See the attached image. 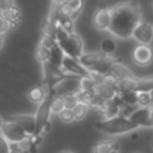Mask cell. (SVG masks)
<instances>
[{"label":"cell","instance_id":"6da1fadb","mask_svg":"<svg viewBox=\"0 0 153 153\" xmlns=\"http://www.w3.org/2000/svg\"><path fill=\"white\" fill-rule=\"evenodd\" d=\"M111 20L109 31L118 38H129L141 22V7L135 0L117 4L110 8Z\"/></svg>","mask_w":153,"mask_h":153},{"label":"cell","instance_id":"7a4b0ae2","mask_svg":"<svg viewBox=\"0 0 153 153\" xmlns=\"http://www.w3.org/2000/svg\"><path fill=\"white\" fill-rule=\"evenodd\" d=\"M94 127L98 131L109 134V135H122V134L130 133L140 128V126L133 122L129 117L118 116V115L99 121L94 124Z\"/></svg>","mask_w":153,"mask_h":153},{"label":"cell","instance_id":"3957f363","mask_svg":"<svg viewBox=\"0 0 153 153\" xmlns=\"http://www.w3.org/2000/svg\"><path fill=\"white\" fill-rule=\"evenodd\" d=\"M0 133L8 140L10 143H22L29 137V134L18 122L6 118H4V126Z\"/></svg>","mask_w":153,"mask_h":153},{"label":"cell","instance_id":"277c9868","mask_svg":"<svg viewBox=\"0 0 153 153\" xmlns=\"http://www.w3.org/2000/svg\"><path fill=\"white\" fill-rule=\"evenodd\" d=\"M51 96L47 97L44 100H42L37 108L36 111V130L33 134H44L50 129V115H51V109H50V100Z\"/></svg>","mask_w":153,"mask_h":153},{"label":"cell","instance_id":"5b68a950","mask_svg":"<svg viewBox=\"0 0 153 153\" xmlns=\"http://www.w3.org/2000/svg\"><path fill=\"white\" fill-rule=\"evenodd\" d=\"M42 69H43V79L49 84L51 88H55V86L62 81L65 78H67L71 74H67L62 67L55 66L49 61H45L42 63Z\"/></svg>","mask_w":153,"mask_h":153},{"label":"cell","instance_id":"8992f818","mask_svg":"<svg viewBox=\"0 0 153 153\" xmlns=\"http://www.w3.org/2000/svg\"><path fill=\"white\" fill-rule=\"evenodd\" d=\"M60 45L63 49L65 54L68 56H72L74 59H79L82 55V49H84L82 39L80 38L79 35H76L74 32L69 33L67 39L65 42H62Z\"/></svg>","mask_w":153,"mask_h":153},{"label":"cell","instance_id":"52a82bcc","mask_svg":"<svg viewBox=\"0 0 153 153\" xmlns=\"http://www.w3.org/2000/svg\"><path fill=\"white\" fill-rule=\"evenodd\" d=\"M61 67H62V69L67 74H71V75H75V76H87V75H91V71L87 69L86 67H84L78 59H74V57L68 56L66 54L63 56Z\"/></svg>","mask_w":153,"mask_h":153},{"label":"cell","instance_id":"ba28073f","mask_svg":"<svg viewBox=\"0 0 153 153\" xmlns=\"http://www.w3.org/2000/svg\"><path fill=\"white\" fill-rule=\"evenodd\" d=\"M133 60L137 66H148L153 61V49L149 44L140 43L133 50Z\"/></svg>","mask_w":153,"mask_h":153},{"label":"cell","instance_id":"9c48e42d","mask_svg":"<svg viewBox=\"0 0 153 153\" xmlns=\"http://www.w3.org/2000/svg\"><path fill=\"white\" fill-rule=\"evenodd\" d=\"M131 37H134L139 43L149 44L153 41V26L147 22L141 20L134 29Z\"/></svg>","mask_w":153,"mask_h":153},{"label":"cell","instance_id":"30bf717a","mask_svg":"<svg viewBox=\"0 0 153 153\" xmlns=\"http://www.w3.org/2000/svg\"><path fill=\"white\" fill-rule=\"evenodd\" d=\"M110 20H111V13H110V8L108 7L98 8L92 18V23L94 27L98 30H109Z\"/></svg>","mask_w":153,"mask_h":153},{"label":"cell","instance_id":"8fae6325","mask_svg":"<svg viewBox=\"0 0 153 153\" xmlns=\"http://www.w3.org/2000/svg\"><path fill=\"white\" fill-rule=\"evenodd\" d=\"M4 118L18 122L29 135L33 134L36 130V116L35 115H14V116H7Z\"/></svg>","mask_w":153,"mask_h":153},{"label":"cell","instance_id":"7c38bea8","mask_svg":"<svg viewBox=\"0 0 153 153\" xmlns=\"http://www.w3.org/2000/svg\"><path fill=\"white\" fill-rule=\"evenodd\" d=\"M78 90H79V79H76L75 75H73V76L68 75L67 78H65L62 81H60L55 86L56 94H65V93L76 92Z\"/></svg>","mask_w":153,"mask_h":153},{"label":"cell","instance_id":"4fadbf2b","mask_svg":"<svg viewBox=\"0 0 153 153\" xmlns=\"http://www.w3.org/2000/svg\"><path fill=\"white\" fill-rule=\"evenodd\" d=\"M96 92L104 100H111V99H114L118 94V91H117V87L116 86H112V85L106 84L104 81L97 84Z\"/></svg>","mask_w":153,"mask_h":153},{"label":"cell","instance_id":"5bb4252c","mask_svg":"<svg viewBox=\"0 0 153 153\" xmlns=\"http://www.w3.org/2000/svg\"><path fill=\"white\" fill-rule=\"evenodd\" d=\"M151 112H152V108L151 106H140L139 109L134 110L130 114L129 118L133 122L137 123L140 127H145V124L147 123V121H148V118L151 116Z\"/></svg>","mask_w":153,"mask_h":153},{"label":"cell","instance_id":"9a60e30c","mask_svg":"<svg viewBox=\"0 0 153 153\" xmlns=\"http://www.w3.org/2000/svg\"><path fill=\"white\" fill-rule=\"evenodd\" d=\"M1 13L6 18V20L8 22L10 29H16L18 26V24H19V22L22 19V11H20L19 7H17V6L13 5L8 10H6V11H4Z\"/></svg>","mask_w":153,"mask_h":153},{"label":"cell","instance_id":"2e32d148","mask_svg":"<svg viewBox=\"0 0 153 153\" xmlns=\"http://www.w3.org/2000/svg\"><path fill=\"white\" fill-rule=\"evenodd\" d=\"M102 56H103V53H85V54L82 53V55L78 60L80 61V63L84 67L92 71V68L99 62Z\"/></svg>","mask_w":153,"mask_h":153},{"label":"cell","instance_id":"e0dca14e","mask_svg":"<svg viewBox=\"0 0 153 153\" xmlns=\"http://www.w3.org/2000/svg\"><path fill=\"white\" fill-rule=\"evenodd\" d=\"M115 149H118V145L112 139H105L98 141L93 146V153H111Z\"/></svg>","mask_w":153,"mask_h":153},{"label":"cell","instance_id":"ac0fdd59","mask_svg":"<svg viewBox=\"0 0 153 153\" xmlns=\"http://www.w3.org/2000/svg\"><path fill=\"white\" fill-rule=\"evenodd\" d=\"M136 86H137V78L133 75V76H128L118 80L117 91L118 93H127V92L136 91Z\"/></svg>","mask_w":153,"mask_h":153},{"label":"cell","instance_id":"d6986e66","mask_svg":"<svg viewBox=\"0 0 153 153\" xmlns=\"http://www.w3.org/2000/svg\"><path fill=\"white\" fill-rule=\"evenodd\" d=\"M109 74L114 75L115 78H117L118 80L123 79V78H128V76H133L131 72L129 71V68L127 66H124L123 63H121L120 61H116L111 65Z\"/></svg>","mask_w":153,"mask_h":153},{"label":"cell","instance_id":"ffe728a7","mask_svg":"<svg viewBox=\"0 0 153 153\" xmlns=\"http://www.w3.org/2000/svg\"><path fill=\"white\" fill-rule=\"evenodd\" d=\"M63 56H65V51L63 49L61 48V45L55 42L54 45L50 48V56H49V62H51L53 65L55 66H59L61 67L62 65V60H63Z\"/></svg>","mask_w":153,"mask_h":153},{"label":"cell","instance_id":"44dd1931","mask_svg":"<svg viewBox=\"0 0 153 153\" xmlns=\"http://www.w3.org/2000/svg\"><path fill=\"white\" fill-rule=\"evenodd\" d=\"M27 98L32 103H41L42 100H44L47 98V96H45L42 86L37 85V86H33L30 88V91L27 92Z\"/></svg>","mask_w":153,"mask_h":153},{"label":"cell","instance_id":"7402d4cb","mask_svg":"<svg viewBox=\"0 0 153 153\" xmlns=\"http://www.w3.org/2000/svg\"><path fill=\"white\" fill-rule=\"evenodd\" d=\"M97 82L91 75L79 78V90L80 91H96Z\"/></svg>","mask_w":153,"mask_h":153},{"label":"cell","instance_id":"603a6c76","mask_svg":"<svg viewBox=\"0 0 153 153\" xmlns=\"http://www.w3.org/2000/svg\"><path fill=\"white\" fill-rule=\"evenodd\" d=\"M124 106H131L137 104V91H131L127 93H118Z\"/></svg>","mask_w":153,"mask_h":153},{"label":"cell","instance_id":"cb8c5ba5","mask_svg":"<svg viewBox=\"0 0 153 153\" xmlns=\"http://www.w3.org/2000/svg\"><path fill=\"white\" fill-rule=\"evenodd\" d=\"M87 110H88V105L85 104L84 102H79V103L73 108L74 120H76V121H81V120H84L85 116L87 115Z\"/></svg>","mask_w":153,"mask_h":153},{"label":"cell","instance_id":"d4e9b609","mask_svg":"<svg viewBox=\"0 0 153 153\" xmlns=\"http://www.w3.org/2000/svg\"><path fill=\"white\" fill-rule=\"evenodd\" d=\"M153 90V76H146L137 79V86L136 91H143V92H151Z\"/></svg>","mask_w":153,"mask_h":153},{"label":"cell","instance_id":"484cf974","mask_svg":"<svg viewBox=\"0 0 153 153\" xmlns=\"http://www.w3.org/2000/svg\"><path fill=\"white\" fill-rule=\"evenodd\" d=\"M50 109H51V112H55V114H59L60 111H62L65 109V102H63L62 94H55L51 98Z\"/></svg>","mask_w":153,"mask_h":153},{"label":"cell","instance_id":"4316f807","mask_svg":"<svg viewBox=\"0 0 153 153\" xmlns=\"http://www.w3.org/2000/svg\"><path fill=\"white\" fill-rule=\"evenodd\" d=\"M116 50V43L112 38H104L100 43V51L105 55H111Z\"/></svg>","mask_w":153,"mask_h":153},{"label":"cell","instance_id":"83f0119b","mask_svg":"<svg viewBox=\"0 0 153 153\" xmlns=\"http://www.w3.org/2000/svg\"><path fill=\"white\" fill-rule=\"evenodd\" d=\"M35 56L37 59L38 62L43 63L45 61H49V56H50V49L49 48H45V47H42L38 44V47L36 48L35 50Z\"/></svg>","mask_w":153,"mask_h":153},{"label":"cell","instance_id":"f1b7e54d","mask_svg":"<svg viewBox=\"0 0 153 153\" xmlns=\"http://www.w3.org/2000/svg\"><path fill=\"white\" fill-rule=\"evenodd\" d=\"M63 97V102H65V108L67 109H72L79 103V99H78V96L75 94V92H71V93H65L62 94Z\"/></svg>","mask_w":153,"mask_h":153},{"label":"cell","instance_id":"f546056e","mask_svg":"<svg viewBox=\"0 0 153 153\" xmlns=\"http://www.w3.org/2000/svg\"><path fill=\"white\" fill-rule=\"evenodd\" d=\"M59 23H60L69 33H73V32H74V19H72L69 16H62V14H60V17H59Z\"/></svg>","mask_w":153,"mask_h":153},{"label":"cell","instance_id":"4dcf8cb0","mask_svg":"<svg viewBox=\"0 0 153 153\" xmlns=\"http://www.w3.org/2000/svg\"><path fill=\"white\" fill-rule=\"evenodd\" d=\"M137 104L140 106H151L152 104V97L149 92L137 91Z\"/></svg>","mask_w":153,"mask_h":153},{"label":"cell","instance_id":"1f68e13d","mask_svg":"<svg viewBox=\"0 0 153 153\" xmlns=\"http://www.w3.org/2000/svg\"><path fill=\"white\" fill-rule=\"evenodd\" d=\"M68 5H69V7L72 10L71 18L72 19H75L78 17V14L80 13L81 8H82V0H71Z\"/></svg>","mask_w":153,"mask_h":153},{"label":"cell","instance_id":"d6a6232c","mask_svg":"<svg viewBox=\"0 0 153 153\" xmlns=\"http://www.w3.org/2000/svg\"><path fill=\"white\" fill-rule=\"evenodd\" d=\"M59 117L62 122H66V123H69L74 120V115H73V110L72 109H67L65 108L62 111L59 112Z\"/></svg>","mask_w":153,"mask_h":153},{"label":"cell","instance_id":"836d02e7","mask_svg":"<svg viewBox=\"0 0 153 153\" xmlns=\"http://www.w3.org/2000/svg\"><path fill=\"white\" fill-rule=\"evenodd\" d=\"M55 42H56V39H55L54 37L43 33L42 37H41V39H39V43H38V44L42 45V47H45V48H49V49H50V48L54 45Z\"/></svg>","mask_w":153,"mask_h":153},{"label":"cell","instance_id":"e575fe53","mask_svg":"<svg viewBox=\"0 0 153 153\" xmlns=\"http://www.w3.org/2000/svg\"><path fill=\"white\" fill-rule=\"evenodd\" d=\"M10 151H11V143L0 133V153H10Z\"/></svg>","mask_w":153,"mask_h":153},{"label":"cell","instance_id":"d590c367","mask_svg":"<svg viewBox=\"0 0 153 153\" xmlns=\"http://www.w3.org/2000/svg\"><path fill=\"white\" fill-rule=\"evenodd\" d=\"M23 143L24 142H22V143H11V151H10V153H30L29 148L27 147H24Z\"/></svg>","mask_w":153,"mask_h":153},{"label":"cell","instance_id":"8d00e7d4","mask_svg":"<svg viewBox=\"0 0 153 153\" xmlns=\"http://www.w3.org/2000/svg\"><path fill=\"white\" fill-rule=\"evenodd\" d=\"M8 29H10L8 22H7L6 18L2 16V13H0V35H4Z\"/></svg>","mask_w":153,"mask_h":153},{"label":"cell","instance_id":"74e56055","mask_svg":"<svg viewBox=\"0 0 153 153\" xmlns=\"http://www.w3.org/2000/svg\"><path fill=\"white\" fill-rule=\"evenodd\" d=\"M13 6V0H0V13Z\"/></svg>","mask_w":153,"mask_h":153},{"label":"cell","instance_id":"f35d334b","mask_svg":"<svg viewBox=\"0 0 153 153\" xmlns=\"http://www.w3.org/2000/svg\"><path fill=\"white\" fill-rule=\"evenodd\" d=\"M145 127H153V108H152V112H151V116L147 121V123L145 124Z\"/></svg>","mask_w":153,"mask_h":153},{"label":"cell","instance_id":"ab89813d","mask_svg":"<svg viewBox=\"0 0 153 153\" xmlns=\"http://www.w3.org/2000/svg\"><path fill=\"white\" fill-rule=\"evenodd\" d=\"M2 126H4V117H1V116H0V131H1Z\"/></svg>","mask_w":153,"mask_h":153},{"label":"cell","instance_id":"60d3db41","mask_svg":"<svg viewBox=\"0 0 153 153\" xmlns=\"http://www.w3.org/2000/svg\"><path fill=\"white\" fill-rule=\"evenodd\" d=\"M2 43H4V37H2V35H0V49L2 47Z\"/></svg>","mask_w":153,"mask_h":153},{"label":"cell","instance_id":"b9f144b4","mask_svg":"<svg viewBox=\"0 0 153 153\" xmlns=\"http://www.w3.org/2000/svg\"><path fill=\"white\" fill-rule=\"evenodd\" d=\"M149 93H151V97H152V104H153V90H152Z\"/></svg>","mask_w":153,"mask_h":153},{"label":"cell","instance_id":"7bdbcfd3","mask_svg":"<svg viewBox=\"0 0 153 153\" xmlns=\"http://www.w3.org/2000/svg\"><path fill=\"white\" fill-rule=\"evenodd\" d=\"M111 153H120V152H118V149H115V151H112Z\"/></svg>","mask_w":153,"mask_h":153},{"label":"cell","instance_id":"ee69618b","mask_svg":"<svg viewBox=\"0 0 153 153\" xmlns=\"http://www.w3.org/2000/svg\"><path fill=\"white\" fill-rule=\"evenodd\" d=\"M151 147H152V149H153V139H152V141H151Z\"/></svg>","mask_w":153,"mask_h":153},{"label":"cell","instance_id":"f6af8a7d","mask_svg":"<svg viewBox=\"0 0 153 153\" xmlns=\"http://www.w3.org/2000/svg\"><path fill=\"white\" fill-rule=\"evenodd\" d=\"M62 153H73V152H68V151H66V152H62Z\"/></svg>","mask_w":153,"mask_h":153},{"label":"cell","instance_id":"bcb514c9","mask_svg":"<svg viewBox=\"0 0 153 153\" xmlns=\"http://www.w3.org/2000/svg\"><path fill=\"white\" fill-rule=\"evenodd\" d=\"M136 153H137V152H136Z\"/></svg>","mask_w":153,"mask_h":153}]
</instances>
